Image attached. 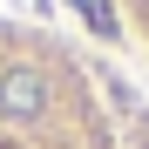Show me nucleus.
<instances>
[{"mask_svg":"<svg viewBox=\"0 0 149 149\" xmlns=\"http://www.w3.org/2000/svg\"><path fill=\"white\" fill-rule=\"evenodd\" d=\"M74 7H81V14H88L102 34H115V14H109V0H74Z\"/></svg>","mask_w":149,"mask_h":149,"instance_id":"f03ea898","label":"nucleus"},{"mask_svg":"<svg viewBox=\"0 0 149 149\" xmlns=\"http://www.w3.org/2000/svg\"><path fill=\"white\" fill-rule=\"evenodd\" d=\"M0 109H7L14 122H27L47 109V81H41V68H7L0 74Z\"/></svg>","mask_w":149,"mask_h":149,"instance_id":"f257e3e1","label":"nucleus"}]
</instances>
